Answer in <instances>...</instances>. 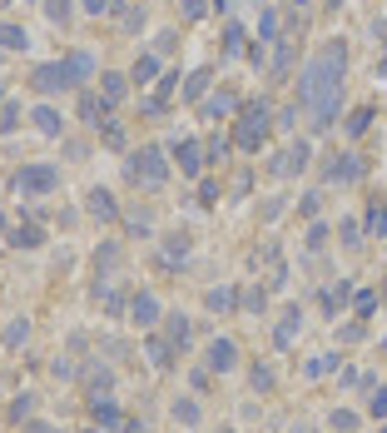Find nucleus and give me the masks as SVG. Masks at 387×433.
I'll list each match as a JSON object with an SVG mask.
<instances>
[{
    "mask_svg": "<svg viewBox=\"0 0 387 433\" xmlns=\"http://www.w3.org/2000/svg\"><path fill=\"white\" fill-rule=\"evenodd\" d=\"M164 175H169V164H164L159 150H139L129 159V179L134 184H149V190H154V184H164Z\"/></svg>",
    "mask_w": 387,
    "mask_h": 433,
    "instance_id": "nucleus-1",
    "label": "nucleus"
},
{
    "mask_svg": "<svg viewBox=\"0 0 387 433\" xmlns=\"http://www.w3.org/2000/svg\"><path fill=\"white\" fill-rule=\"evenodd\" d=\"M55 184H60V175L50 170V164H25V170L15 175V190L20 195H50Z\"/></svg>",
    "mask_w": 387,
    "mask_h": 433,
    "instance_id": "nucleus-2",
    "label": "nucleus"
},
{
    "mask_svg": "<svg viewBox=\"0 0 387 433\" xmlns=\"http://www.w3.org/2000/svg\"><path fill=\"white\" fill-rule=\"evenodd\" d=\"M263 135H268V110L263 105H248L244 120H239V144H244V150H258Z\"/></svg>",
    "mask_w": 387,
    "mask_h": 433,
    "instance_id": "nucleus-3",
    "label": "nucleus"
},
{
    "mask_svg": "<svg viewBox=\"0 0 387 433\" xmlns=\"http://www.w3.org/2000/svg\"><path fill=\"white\" fill-rule=\"evenodd\" d=\"M30 80H35V90H40V95H55V90H70V85H75V70L60 60V65H35Z\"/></svg>",
    "mask_w": 387,
    "mask_h": 433,
    "instance_id": "nucleus-4",
    "label": "nucleus"
},
{
    "mask_svg": "<svg viewBox=\"0 0 387 433\" xmlns=\"http://www.w3.org/2000/svg\"><path fill=\"white\" fill-rule=\"evenodd\" d=\"M204 364L213 368V374H233V368H239V344H233V339H209Z\"/></svg>",
    "mask_w": 387,
    "mask_h": 433,
    "instance_id": "nucleus-5",
    "label": "nucleus"
},
{
    "mask_svg": "<svg viewBox=\"0 0 387 433\" xmlns=\"http://www.w3.org/2000/svg\"><path fill=\"white\" fill-rule=\"evenodd\" d=\"M174 155H179V170H184V175H199V170H204V150H199V140L174 144Z\"/></svg>",
    "mask_w": 387,
    "mask_h": 433,
    "instance_id": "nucleus-6",
    "label": "nucleus"
},
{
    "mask_svg": "<svg viewBox=\"0 0 387 433\" xmlns=\"http://www.w3.org/2000/svg\"><path fill=\"white\" fill-rule=\"evenodd\" d=\"M10 244L15 249H40V244H45V230H40V224H20V230H10Z\"/></svg>",
    "mask_w": 387,
    "mask_h": 433,
    "instance_id": "nucleus-7",
    "label": "nucleus"
},
{
    "mask_svg": "<svg viewBox=\"0 0 387 433\" xmlns=\"http://www.w3.org/2000/svg\"><path fill=\"white\" fill-rule=\"evenodd\" d=\"M298 329H303V309H288V314H283V324H278V334H273V344H278V348H288Z\"/></svg>",
    "mask_w": 387,
    "mask_h": 433,
    "instance_id": "nucleus-8",
    "label": "nucleus"
},
{
    "mask_svg": "<svg viewBox=\"0 0 387 433\" xmlns=\"http://www.w3.org/2000/svg\"><path fill=\"white\" fill-rule=\"evenodd\" d=\"M90 214L95 219H115L119 210H115V195L110 190H90Z\"/></svg>",
    "mask_w": 387,
    "mask_h": 433,
    "instance_id": "nucleus-9",
    "label": "nucleus"
},
{
    "mask_svg": "<svg viewBox=\"0 0 387 433\" xmlns=\"http://www.w3.org/2000/svg\"><path fill=\"white\" fill-rule=\"evenodd\" d=\"M35 130H40V135H60V130H64V120H60V110H50V105H40V110H35Z\"/></svg>",
    "mask_w": 387,
    "mask_h": 433,
    "instance_id": "nucleus-10",
    "label": "nucleus"
},
{
    "mask_svg": "<svg viewBox=\"0 0 387 433\" xmlns=\"http://www.w3.org/2000/svg\"><path fill=\"white\" fill-rule=\"evenodd\" d=\"M95 419H99V428H124V414L110 399H95Z\"/></svg>",
    "mask_w": 387,
    "mask_h": 433,
    "instance_id": "nucleus-11",
    "label": "nucleus"
},
{
    "mask_svg": "<svg viewBox=\"0 0 387 433\" xmlns=\"http://www.w3.org/2000/svg\"><path fill=\"white\" fill-rule=\"evenodd\" d=\"M328 428H333V433H357V414H353V408H333V414H328Z\"/></svg>",
    "mask_w": 387,
    "mask_h": 433,
    "instance_id": "nucleus-12",
    "label": "nucleus"
},
{
    "mask_svg": "<svg viewBox=\"0 0 387 433\" xmlns=\"http://www.w3.org/2000/svg\"><path fill=\"white\" fill-rule=\"evenodd\" d=\"M25 45H30V35L20 25H0V50H25Z\"/></svg>",
    "mask_w": 387,
    "mask_h": 433,
    "instance_id": "nucleus-13",
    "label": "nucleus"
},
{
    "mask_svg": "<svg viewBox=\"0 0 387 433\" xmlns=\"http://www.w3.org/2000/svg\"><path fill=\"white\" fill-rule=\"evenodd\" d=\"M99 80H104V85H99L104 105H119V100H124V75H99Z\"/></svg>",
    "mask_w": 387,
    "mask_h": 433,
    "instance_id": "nucleus-14",
    "label": "nucleus"
},
{
    "mask_svg": "<svg viewBox=\"0 0 387 433\" xmlns=\"http://www.w3.org/2000/svg\"><path fill=\"white\" fill-rule=\"evenodd\" d=\"M169 344H174V348L189 344V319L184 314H169Z\"/></svg>",
    "mask_w": 387,
    "mask_h": 433,
    "instance_id": "nucleus-15",
    "label": "nucleus"
},
{
    "mask_svg": "<svg viewBox=\"0 0 387 433\" xmlns=\"http://www.w3.org/2000/svg\"><path fill=\"white\" fill-rule=\"evenodd\" d=\"M368 414H373V419H387V384L368 388Z\"/></svg>",
    "mask_w": 387,
    "mask_h": 433,
    "instance_id": "nucleus-16",
    "label": "nucleus"
},
{
    "mask_svg": "<svg viewBox=\"0 0 387 433\" xmlns=\"http://www.w3.org/2000/svg\"><path fill=\"white\" fill-rule=\"evenodd\" d=\"M233 299H239V289H209V309H219V314H228Z\"/></svg>",
    "mask_w": 387,
    "mask_h": 433,
    "instance_id": "nucleus-17",
    "label": "nucleus"
},
{
    "mask_svg": "<svg viewBox=\"0 0 387 433\" xmlns=\"http://www.w3.org/2000/svg\"><path fill=\"white\" fill-rule=\"evenodd\" d=\"M154 314H159L154 294H139V299H134V319H139V324H154Z\"/></svg>",
    "mask_w": 387,
    "mask_h": 433,
    "instance_id": "nucleus-18",
    "label": "nucleus"
},
{
    "mask_svg": "<svg viewBox=\"0 0 387 433\" xmlns=\"http://www.w3.org/2000/svg\"><path fill=\"white\" fill-rule=\"evenodd\" d=\"M154 70H159L154 55H139V60H134V80H139V85H149V80H154Z\"/></svg>",
    "mask_w": 387,
    "mask_h": 433,
    "instance_id": "nucleus-19",
    "label": "nucleus"
},
{
    "mask_svg": "<svg viewBox=\"0 0 387 433\" xmlns=\"http://www.w3.org/2000/svg\"><path fill=\"white\" fill-rule=\"evenodd\" d=\"M164 254L169 259H189V234H169L164 239Z\"/></svg>",
    "mask_w": 387,
    "mask_h": 433,
    "instance_id": "nucleus-20",
    "label": "nucleus"
},
{
    "mask_svg": "<svg viewBox=\"0 0 387 433\" xmlns=\"http://www.w3.org/2000/svg\"><path fill=\"white\" fill-rule=\"evenodd\" d=\"M174 419L194 428V423H199V403H194V399H179V403H174Z\"/></svg>",
    "mask_w": 387,
    "mask_h": 433,
    "instance_id": "nucleus-21",
    "label": "nucleus"
},
{
    "mask_svg": "<svg viewBox=\"0 0 387 433\" xmlns=\"http://www.w3.org/2000/svg\"><path fill=\"white\" fill-rule=\"evenodd\" d=\"M169 354H174V344H169V339H149V359H154L159 368L169 364Z\"/></svg>",
    "mask_w": 387,
    "mask_h": 433,
    "instance_id": "nucleus-22",
    "label": "nucleus"
},
{
    "mask_svg": "<svg viewBox=\"0 0 387 433\" xmlns=\"http://www.w3.org/2000/svg\"><path fill=\"white\" fill-rule=\"evenodd\" d=\"M368 230L373 234H387V204H373V210H368Z\"/></svg>",
    "mask_w": 387,
    "mask_h": 433,
    "instance_id": "nucleus-23",
    "label": "nucleus"
},
{
    "mask_svg": "<svg viewBox=\"0 0 387 433\" xmlns=\"http://www.w3.org/2000/svg\"><path fill=\"white\" fill-rule=\"evenodd\" d=\"M64 65H70V70H75V80H84V75H90V70H95V60H90V55H70V60H64Z\"/></svg>",
    "mask_w": 387,
    "mask_h": 433,
    "instance_id": "nucleus-24",
    "label": "nucleus"
},
{
    "mask_svg": "<svg viewBox=\"0 0 387 433\" xmlns=\"http://www.w3.org/2000/svg\"><path fill=\"white\" fill-rule=\"evenodd\" d=\"M248 379H253V388H263V394H268V388H273V368H268V364H258Z\"/></svg>",
    "mask_w": 387,
    "mask_h": 433,
    "instance_id": "nucleus-25",
    "label": "nucleus"
},
{
    "mask_svg": "<svg viewBox=\"0 0 387 433\" xmlns=\"http://www.w3.org/2000/svg\"><path fill=\"white\" fill-rule=\"evenodd\" d=\"M45 15L50 20H70V0H45Z\"/></svg>",
    "mask_w": 387,
    "mask_h": 433,
    "instance_id": "nucleus-26",
    "label": "nucleus"
},
{
    "mask_svg": "<svg viewBox=\"0 0 387 433\" xmlns=\"http://www.w3.org/2000/svg\"><path fill=\"white\" fill-rule=\"evenodd\" d=\"M15 125H20V105H5V110H0V130H5V135H10Z\"/></svg>",
    "mask_w": 387,
    "mask_h": 433,
    "instance_id": "nucleus-27",
    "label": "nucleus"
},
{
    "mask_svg": "<svg viewBox=\"0 0 387 433\" xmlns=\"http://www.w3.org/2000/svg\"><path fill=\"white\" fill-rule=\"evenodd\" d=\"M25 334H30V324L20 319V324H10V329H5V344H25Z\"/></svg>",
    "mask_w": 387,
    "mask_h": 433,
    "instance_id": "nucleus-28",
    "label": "nucleus"
},
{
    "mask_svg": "<svg viewBox=\"0 0 387 433\" xmlns=\"http://www.w3.org/2000/svg\"><path fill=\"white\" fill-rule=\"evenodd\" d=\"M368 120H373V115H368V110H357V115H353V120H348V135H362V130H368Z\"/></svg>",
    "mask_w": 387,
    "mask_h": 433,
    "instance_id": "nucleus-29",
    "label": "nucleus"
},
{
    "mask_svg": "<svg viewBox=\"0 0 387 433\" xmlns=\"http://www.w3.org/2000/svg\"><path fill=\"white\" fill-rule=\"evenodd\" d=\"M322 244H328V230H322V224H313V230H308V249H322Z\"/></svg>",
    "mask_w": 387,
    "mask_h": 433,
    "instance_id": "nucleus-30",
    "label": "nucleus"
},
{
    "mask_svg": "<svg viewBox=\"0 0 387 433\" xmlns=\"http://www.w3.org/2000/svg\"><path fill=\"white\" fill-rule=\"evenodd\" d=\"M80 10L84 15H104V10H110V0H80Z\"/></svg>",
    "mask_w": 387,
    "mask_h": 433,
    "instance_id": "nucleus-31",
    "label": "nucleus"
},
{
    "mask_svg": "<svg viewBox=\"0 0 387 433\" xmlns=\"http://www.w3.org/2000/svg\"><path fill=\"white\" fill-rule=\"evenodd\" d=\"M204 85H209V75L199 70V75H194V80H189V100H199V95H204Z\"/></svg>",
    "mask_w": 387,
    "mask_h": 433,
    "instance_id": "nucleus-32",
    "label": "nucleus"
},
{
    "mask_svg": "<svg viewBox=\"0 0 387 433\" xmlns=\"http://www.w3.org/2000/svg\"><path fill=\"white\" fill-rule=\"evenodd\" d=\"M0 230H5V219H0Z\"/></svg>",
    "mask_w": 387,
    "mask_h": 433,
    "instance_id": "nucleus-33",
    "label": "nucleus"
},
{
    "mask_svg": "<svg viewBox=\"0 0 387 433\" xmlns=\"http://www.w3.org/2000/svg\"><path fill=\"white\" fill-rule=\"evenodd\" d=\"M224 433H233V428H224Z\"/></svg>",
    "mask_w": 387,
    "mask_h": 433,
    "instance_id": "nucleus-34",
    "label": "nucleus"
}]
</instances>
